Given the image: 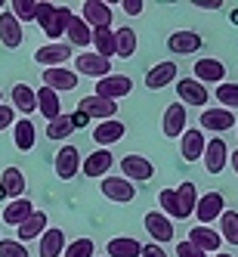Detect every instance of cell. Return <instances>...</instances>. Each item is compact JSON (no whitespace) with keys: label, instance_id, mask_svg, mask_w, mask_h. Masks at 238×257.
Segmentation results:
<instances>
[{"label":"cell","instance_id":"obj_1","mask_svg":"<svg viewBox=\"0 0 238 257\" xmlns=\"http://www.w3.org/2000/svg\"><path fill=\"white\" fill-rule=\"evenodd\" d=\"M71 13L68 7H56V4H38V22L41 28H44V34L50 38V44H56V38H62V34L68 31V22H71Z\"/></svg>","mask_w":238,"mask_h":257},{"label":"cell","instance_id":"obj_2","mask_svg":"<svg viewBox=\"0 0 238 257\" xmlns=\"http://www.w3.org/2000/svg\"><path fill=\"white\" fill-rule=\"evenodd\" d=\"M226 211V198L223 192H204L198 195V205H195V217H198V226H210L213 220H219Z\"/></svg>","mask_w":238,"mask_h":257},{"label":"cell","instance_id":"obj_3","mask_svg":"<svg viewBox=\"0 0 238 257\" xmlns=\"http://www.w3.org/2000/svg\"><path fill=\"white\" fill-rule=\"evenodd\" d=\"M189 112H186V105H182L179 99L176 102H170L167 108H164V121H161V131H164V137H170V140H179L182 134L189 131Z\"/></svg>","mask_w":238,"mask_h":257},{"label":"cell","instance_id":"obj_4","mask_svg":"<svg viewBox=\"0 0 238 257\" xmlns=\"http://www.w3.org/2000/svg\"><path fill=\"white\" fill-rule=\"evenodd\" d=\"M121 171H124V180H130V183H145V180L155 177V161H149L145 155L127 152V155L121 158Z\"/></svg>","mask_w":238,"mask_h":257},{"label":"cell","instance_id":"obj_5","mask_svg":"<svg viewBox=\"0 0 238 257\" xmlns=\"http://www.w3.org/2000/svg\"><path fill=\"white\" fill-rule=\"evenodd\" d=\"M75 75H87V78H108L112 75V62L102 59L99 53H78V59H75Z\"/></svg>","mask_w":238,"mask_h":257},{"label":"cell","instance_id":"obj_6","mask_svg":"<svg viewBox=\"0 0 238 257\" xmlns=\"http://www.w3.org/2000/svg\"><path fill=\"white\" fill-rule=\"evenodd\" d=\"M142 226H145V232L152 235V242L155 245H164V242H173V220L170 217H164L161 211H149L142 217Z\"/></svg>","mask_w":238,"mask_h":257},{"label":"cell","instance_id":"obj_7","mask_svg":"<svg viewBox=\"0 0 238 257\" xmlns=\"http://www.w3.org/2000/svg\"><path fill=\"white\" fill-rule=\"evenodd\" d=\"M130 90H133V81L127 78V75H115V71L108 78L96 81V96L112 99V102H118L121 96H130Z\"/></svg>","mask_w":238,"mask_h":257},{"label":"cell","instance_id":"obj_8","mask_svg":"<svg viewBox=\"0 0 238 257\" xmlns=\"http://www.w3.org/2000/svg\"><path fill=\"white\" fill-rule=\"evenodd\" d=\"M78 112L81 115H87V118H99V121H112L115 115H118V102H112V99H102V96H84L81 102H78Z\"/></svg>","mask_w":238,"mask_h":257},{"label":"cell","instance_id":"obj_9","mask_svg":"<svg viewBox=\"0 0 238 257\" xmlns=\"http://www.w3.org/2000/svg\"><path fill=\"white\" fill-rule=\"evenodd\" d=\"M201 47H204V38H201L198 31H189V28L173 31L167 38V50L176 53V56H189V53H198Z\"/></svg>","mask_w":238,"mask_h":257},{"label":"cell","instance_id":"obj_10","mask_svg":"<svg viewBox=\"0 0 238 257\" xmlns=\"http://www.w3.org/2000/svg\"><path fill=\"white\" fill-rule=\"evenodd\" d=\"M71 59V47L68 44H44L34 53V62H41L44 68H65V62Z\"/></svg>","mask_w":238,"mask_h":257},{"label":"cell","instance_id":"obj_11","mask_svg":"<svg viewBox=\"0 0 238 257\" xmlns=\"http://www.w3.org/2000/svg\"><path fill=\"white\" fill-rule=\"evenodd\" d=\"M176 93H179V102H182V105H198V108H204L207 99H210L207 87H204V84H198L195 78H179Z\"/></svg>","mask_w":238,"mask_h":257},{"label":"cell","instance_id":"obj_12","mask_svg":"<svg viewBox=\"0 0 238 257\" xmlns=\"http://www.w3.org/2000/svg\"><path fill=\"white\" fill-rule=\"evenodd\" d=\"M99 189L105 198H112V201H121V205H127V201H133L136 198V186L130 180H124V177H105L99 183Z\"/></svg>","mask_w":238,"mask_h":257},{"label":"cell","instance_id":"obj_13","mask_svg":"<svg viewBox=\"0 0 238 257\" xmlns=\"http://www.w3.org/2000/svg\"><path fill=\"white\" fill-rule=\"evenodd\" d=\"M81 19H84L90 28H112V7L102 4V0H84Z\"/></svg>","mask_w":238,"mask_h":257},{"label":"cell","instance_id":"obj_14","mask_svg":"<svg viewBox=\"0 0 238 257\" xmlns=\"http://www.w3.org/2000/svg\"><path fill=\"white\" fill-rule=\"evenodd\" d=\"M198 84H226V65L219 59H210V56H201L195 62V75H192Z\"/></svg>","mask_w":238,"mask_h":257},{"label":"cell","instance_id":"obj_15","mask_svg":"<svg viewBox=\"0 0 238 257\" xmlns=\"http://www.w3.org/2000/svg\"><path fill=\"white\" fill-rule=\"evenodd\" d=\"M176 75H179V68H176V62H155L149 71H145V87L152 90H164V87H170L173 81H176Z\"/></svg>","mask_w":238,"mask_h":257},{"label":"cell","instance_id":"obj_16","mask_svg":"<svg viewBox=\"0 0 238 257\" xmlns=\"http://www.w3.org/2000/svg\"><path fill=\"white\" fill-rule=\"evenodd\" d=\"M232 127H235V112H226V108H204L201 112V131L226 134Z\"/></svg>","mask_w":238,"mask_h":257},{"label":"cell","instance_id":"obj_17","mask_svg":"<svg viewBox=\"0 0 238 257\" xmlns=\"http://www.w3.org/2000/svg\"><path fill=\"white\" fill-rule=\"evenodd\" d=\"M229 164V149L219 137L207 140V149H204V171L207 174H223V168Z\"/></svg>","mask_w":238,"mask_h":257},{"label":"cell","instance_id":"obj_18","mask_svg":"<svg viewBox=\"0 0 238 257\" xmlns=\"http://www.w3.org/2000/svg\"><path fill=\"white\" fill-rule=\"evenodd\" d=\"M112 164H115V155L112 152H108V149H96V152H90L84 158V177L105 180L108 171H112Z\"/></svg>","mask_w":238,"mask_h":257},{"label":"cell","instance_id":"obj_19","mask_svg":"<svg viewBox=\"0 0 238 257\" xmlns=\"http://www.w3.org/2000/svg\"><path fill=\"white\" fill-rule=\"evenodd\" d=\"M204 149H207V140H204V131H186L179 137V155L186 161H201L204 158Z\"/></svg>","mask_w":238,"mask_h":257},{"label":"cell","instance_id":"obj_20","mask_svg":"<svg viewBox=\"0 0 238 257\" xmlns=\"http://www.w3.org/2000/svg\"><path fill=\"white\" fill-rule=\"evenodd\" d=\"M81 171V152L75 146H62L56 152V177L59 180H75Z\"/></svg>","mask_w":238,"mask_h":257},{"label":"cell","instance_id":"obj_21","mask_svg":"<svg viewBox=\"0 0 238 257\" xmlns=\"http://www.w3.org/2000/svg\"><path fill=\"white\" fill-rule=\"evenodd\" d=\"M189 242L204 254H219V248H223V238H219V232L210 229V226H192L189 229Z\"/></svg>","mask_w":238,"mask_h":257},{"label":"cell","instance_id":"obj_22","mask_svg":"<svg viewBox=\"0 0 238 257\" xmlns=\"http://www.w3.org/2000/svg\"><path fill=\"white\" fill-rule=\"evenodd\" d=\"M124 134H127V124H124V121H118V118H112V121H99V124H96L93 140L99 143V149H108V146L121 143V140H124Z\"/></svg>","mask_w":238,"mask_h":257},{"label":"cell","instance_id":"obj_23","mask_svg":"<svg viewBox=\"0 0 238 257\" xmlns=\"http://www.w3.org/2000/svg\"><path fill=\"white\" fill-rule=\"evenodd\" d=\"M25 174L19 168H7L4 174H0V195L16 201V198H25Z\"/></svg>","mask_w":238,"mask_h":257},{"label":"cell","instance_id":"obj_24","mask_svg":"<svg viewBox=\"0 0 238 257\" xmlns=\"http://www.w3.org/2000/svg\"><path fill=\"white\" fill-rule=\"evenodd\" d=\"M0 44L7 50L22 47V25L13 13H0Z\"/></svg>","mask_w":238,"mask_h":257},{"label":"cell","instance_id":"obj_25","mask_svg":"<svg viewBox=\"0 0 238 257\" xmlns=\"http://www.w3.org/2000/svg\"><path fill=\"white\" fill-rule=\"evenodd\" d=\"M10 99H13V108H16V112H22V115L38 112V93H34L28 84H13Z\"/></svg>","mask_w":238,"mask_h":257},{"label":"cell","instance_id":"obj_26","mask_svg":"<svg viewBox=\"0 0 238 257\" xmlns=\"http://www.w3.org/2000/svg\"><path fill=\"white\" fill-rule=\"evenodd\" d=\"M44 87H50V90H75L78 87L75 68H44Z\"/></svg>","mask_w":238,"mask_h":257},{"label":"cell","instance_id":"obj_27","mask_svg":"<svg viewBox=\"0 0 238 257\" xmlns=\"http://www.w3.org/2000/svg\"><path fill=\"white\" fill-rule=\"evenodd\" d=\"M105 254L108 257H142V245L133 235H115V238H108Z\"/></svg>","mask_w":238,"mask_h":257},{"label":"cell","instance_id":"obj_28","mask_svg":"<svg viewBox=\"0 0 238 257\" xmlns=\"http://www.w3.org/2000/svg\"><path fill=\"white\" fill-rule=\"evenodd\" d=\"M34 93H38V112L47 118V124L56 121V118L62 115V102H59V96H56V90L41 87V90H34Z\"/></svg>","mask_w":238,"mask_h":257},{"label":"cell","instance_id":"obj_29","mask_svg":"<svg viewBox=\"0 0 238 257\" xmlns=\"http://www.w3.org/2000/svg\"><path fill=\"white\" fill-rule=\"evenodd\" d=\"M65 232L56 226V229H47L44 235H41V248H38V254L41 257H62L65 254Z\"/></svg>","mask_w":238,"mask_h":257},{"label":"cell","instance_id":"obj_30","mask_svg":"<svg viewBox=\"0 0 238 257\" xmlns=\"http://www.w3.org/2000/svg\"><path fill=\"white\" fill-rule=\"evenodd\" d=\"M50 229V220H47V214L44 211H34L25 223L19 226V242L25 245V242H31V238H41L44 232Z\"/></svg>","mask_w":238,"mask_h":257},{"label":"cell","instance_id":"obj_31","mask_svg":"<svg viewBox=\"0 0 238 257\" xmlns=\"http://www.w3.org/2000/svg\"><path fill=\"white\" fill-rule=\"evenodd\" d=\"M34 211H38V208L31 205V198H16V201H10V205H7V211H4V220H7L10 226H16V229H19V226L25 223V220H28Z\"/></svg>","mask_w":238,"mask_h":257},{"label":"cell","instance_id":"obj_32","mask_svg":"<svg viewBox=\"0 0 238 257\" xmlns=\"http://www.w3.org/2000/svg\"><path fill=\"white\" fill-rule=\"evenodd\" d=\"M65 38L75 44V47H90V44H93V28H90V25L81 19V16L75 13V16H71V22H68Z\"/></svg>","mask_w":238,"mask_h":257},{"label":"cell","instance_id":"obj_33","mask_svg":"<svg viewBox=\"0 0 238 257\" xmlns=\"http://www.w3.org/2000/svg\"><path fill=\"white\" fill-rule=\"evenodd\" d=\"M13 134H16V149H19V152H31V149H34V140H38V134H34L31 118H19V121L13 124Z\"/></svg>","mask_w":238,"mask_h":257},{"label":"cell","instance_id":"obj_34","mask_svg":"<svg viewBox=\"0 0 238 257\" xmlns=\"http://www.w3.org/2000/svg\"><path fill=\"white\" fill-rule=\"evenodd\" d=\"M176 192V201H179V211H182V220L192 217L195 214V205H198V189H195V183H179V186L173 189Z\"/></svg>","mask_w":238,"mask_h":257},{"label":"cell","instance_id":"obj_35","mask_svg":"<svg viewBox=\"0 0 238 257\" xmlns=\"http://www.w3.org/2000/svg\"><path fill=\"white\" fill-rule=\"evenodd\" d=\"M139 38V34L133 31V28H118L115 31V47H118V53H115V56H121V59H130L133 56V53H136V41Z\"/></svg>","mask_w":238,"mask_h":257},{"label":"cell","instance_id":"obj_36","mask_svg":"<svg viewBox=\"0 0 238 257\" xmlns=\"http://www.w3.org/2000/svg\"><path fill=\"white\" fill-rule=\"evenodd\" d=\"M75 131H78L75 115H65V112H62L56 121H50V124H47V137H50L53 143H56V140H65V137H71Z\"/></svg>","mask_w":238,"mask_h":257},{"label":"cell","instance_id":"obj_37","mask_svg":"<svg viewBox=\"0 0 238 257\" xmlns=\"http://www.w3.org/2000/svg\"><path fill=\"white\" fill-rule=\"evenodd\" d=\"M93 47L102 59H112L118 47H115V31L112 28H93Z\"/></svg>","mask_w":238,"mask_h":257},{"label":"cell","instance_id":"obj_38","mask_svg":"<svg viewBox=\"0 0 238 257\" xmlns=\"http://www.w3.org/2000/svg\"><path fill=\"white\" fill-rule=\"evenodd\" d=\"M219 238L229 245H238V211H223V217H219Z\"/></svg>","mask_w":238,"mask_h":257},{"label":"cell","instance_id":"obj_39","mask_svg":"<svg viewBox=\"0 0 238 257\" xmlns=\"http://www.w3.org/2000/svg\"><path fill=\"white\" fill-rule=\"evenodd\" d=\"M10 13L19 19V25L22 22H34V19H38V0H13Z\"/></svg>","mask_w":238,"mask_h":257},{"label":"cell","instance_id":"obj_40","mask_svg":"<svg viewBox=\"0 0 238 257\" xmlns=\"http://www.w3.org/2000/svg\"><path fill=\"white\" fill-rule=\"evenodd\" d=\"M158 201H161V214H164V217L182 220V211H179V201H176V192H173V189H161V192H158Z\"/></svg>","mask_w":238,"mask_h":257},{"label":"cell","instance_id":"obj_41","mask_svg":"<svg viewBox=\"0 0 238 257\" xmlns=\"http://www.w3.org/2000/svg\"><path fill=\"white\" fill-rule=\"evenodd\" d=\"M216 99H219V108H226V112H232V108H238V84L226 81L216 87Z\"/></svg>","mask_w":238,"mask_h":257},{"label":"cell","instance_id":"obj_42","mask_svg":"<svg viewBox=\"0 0 238 257\" xmlns=\"http://www.w3.org/2000/svg\"><path fill=\"white\" fill-rule=\"evenodd\" d=\"M93 251H96V242L84 235V238H75V242H68L62 257H93Z\"/></svg>","mask_w":238,"mask_h":257},{"label":"cell","instance_id":"obj_43","mask_svg":"<svg viewBox=\"0 0 238 257\" xmlns=\"http://www.w3.org/2000/svg\"><path fill=\"white\" fill-rule=\"evenodd\" d=\"M0 257H28V248L19 238H0Z\"/></svg>","mask_w":238,"mask_h":257},{"label":"cell","instance_id":"obj_44","mask_svg":"<svg viewBox=\"0 0 238 257\" xmlns=\"http://www.w3.org/2000/svg\"><path fill=\"white\" fill-rule=\"evenodd\" d=\"M176 257H207L204 251H198L189 238H182V242H176Z\"/></svg>","mask_w":238,"mask_h":257},{"label":"cell","instance_id":"obj_45","mask_svg":"<svg viewBox=\"0 0 238 257\" xmlns=\"http://www.w3.org/2000/svg\"><path fill=\"white\" fill-rule=\"evenodd\" d=\"M13 124H16V108L0 102V131H7V127H13Z\"/></svg>","mask_w":238,"mask_h":257},{"label":"cell","instance_id":"obj_46","mask_svg":"<svg viewBox=\"0 0 238 257\" xmlns=\"http://www.w3.org/2000/svg\"><path fill=\"white\" fill-rule=\"evenodd\" d=\"M121 10H124L127 16H142L145 4H142V0H124V4H121Z\"/></svg>","mask_w":238,"mask_h":257},{"label":"cell","instance_id":"obj_47","mask_svg":"<svg viewBox=\"0 0 238 257\" xmlns=\"http://www.w3.org/2000/svg\"><path fill=\"white\" fill-rule=\"evenodd\" d=\"M142 257H167V251L152 242V245H142Z\"/></svg>","mask_w":238,"mask_h":257},{"label":"cell","instance_id":"obj_48","mask_svg":"<svg viewBox=\"0 0 238 257\" xmlns=\"http://www.w3.org/2000/svg\"><path fill=\"white\" fill-rule=\"evenodd\" d=\"M195 7H201V10H223V4H219V0H198Z\"/></svg>","mask_w":238,"mask_h":257},{"label":"cell","instance_id":"obj_49","mask_svg":"<svg viewBox=\"0 0 238 257\" xmlns=\"http://www.w3.org/2000/svg\"><path fill=\"white\" fill-rule=\"evenodd\" d=\"M229 164H232V171L238 174V149H235V152H229Z\"/></svg>","mask_w":238,"mask_h":257},{"label":"cell","instance_id":"obj_50","mask_svg":"<svg viewBox=\"0 0 238 257\" xmlns=\"http://www.w3.org/2000/svg\"><path fill=\"white\" fill-rule=\"evenodd\" d=\"M213 257H235V254H226V251H219V254H213Z\"/></svg>","mask_w":238,"mask_h":257},{"label":"cell","instance_id":"obj_51","mask_svg":"<svg viewBox=\"0 0 238 257\" xmlns=\"http://www.w3.org/2000/svg\"><path fill=\"white\" fill-rule=\"evenodd\" d=\"M0 102H4V90H0Z\"/></svg>","mask_w":238,"mask_h":257},{"label":"cell","instance_id":"obj_52","mask_svg":"<svg viewBox=\"0 0 238 257\" xmlns=\"http://www.w3.org/2000/svg\"><path fill=\"white\" fill-rule=\"evenodd\" d=\"M4 7H7V4H4V0H0V10H4Z\"/></svg>","mask_w":238,"mask_h":257},{"label":"cell","instance_id":"obj_53","mask_svg":"<svg viewBox=\"0 0 238 257\" xmlns=\"http://www.w3.org/2000/svg\"><path fill=\"white\" fill-rule=\"evenodd\" d=\"M235 134H238V124H235Z\"/></svg>","mask_w":238,"mask_h":257},{"label":"cell","instance_id":"obj_54","mask_svg":"<svg viewBox=\"0 0 238 257\" xmlns=\"http://www.w3.org/2000/svg\"><path fill=\"white\" fill-rule=\"evenodd\" d=\"M0 198H4V195H0Z\"/></svg>","mask_w":238,"mask_h":257}]
</instances>
